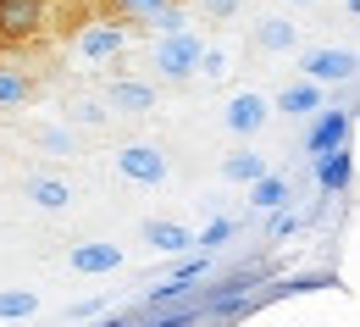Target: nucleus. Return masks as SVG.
<instances>
[{
    "mask_svg": "<svg viewBox=\"0 0 360 327\" xmlns=\"http://www.w3.org/2000/svg\"><path fill=\"white\" fill-rule=\"evenodd\" d=\"M200 50H205V39H200L194 28L161 34V39H155V50H150V67H155L167 84H183V78H194V67H200Z\"/></svg>",
    "mask_w": 360,
    "mask_h": 327,
    "instance_id": "nucleus-1",
    "label": "nucleus"
},
{
    "mask_svg": "<svg viewBox=\"0 0 360 327\" xmlns=\"http://www.w3.org/2000/svg\"><path fill=\"white\" fill-rule=\"evenodd\" d=\"M50 23V0H0V45H28Z\"/></svg>",
    "mask_w": 360,
    "mask_h": 327,
    "instance_id": "nucleus-2",
    "label": "nucleus"
},
{
    "mask_svg": "<svg viewBox=\"0 0 360 327\" xmlns=\"http://www.w3.org/2000/svg\"><path fill=\"white\" fill-rule=\"evenodd\" d=\"M222 122H227V134H233V139H255V134L271 122V100H266V94H255V89L233 94V100H227V111H222Z\"/></svg>",
    "mask_w": 360,
    "mask_h": 327,
    "instance_id": "nucleus-3",
    "label": "nucleus"
},
{
    "mask_svg": "<svg viewBox=\"0 0 360 327\" xmlns=\"http://www.w3.org/2000/svg\"><path fill=\"white\" fill-rule=\"evenodd\" d=\"M355 134V111L338 105V111H311V134H305V155H321V150H338Z\"/></svg>",
    "mask_w": 360,
    "mask_h": 327,
    "instance_id": "nucleus-4",
    "label": "nucleus"
},
{
    "mask_svg": "<svg viewBox=\"0 0 360 327\" xmlns=\"http://www.w3.org/2000/svg\"><path fill=\"white\" fill-rule=\"evenodd\" d=\"M349 184H355V150H349V144L321 150V155H316V188H321V200L349 194Z\"/></svg>",
    "mask_w": 360,
    "mask_h": 327,
    "instance_id": "nucleus-5",
    "label": "nucleus"
},
{
    "mask_svg": "<svg viewBox=\"0 0 360 327\" xmlns=\"http://www.w3.org/2000/svg\"><path fill=\"white\" fill-rule=\"evenodd\" d=\"M117 172L128 178V184H167V155L155 150V144H128V150H117Z\"/></svg>",
    "mask_w": 360,
    "mask_h": 327,
    "instance_id": "nucleus-6",
    "label": "nucleus"
},
{
    "mask_svg": "<svg viewBox=\"0 0 360 327\" xmlns=\"http://www.w3.org/2000/svg\"><path fill=\"white\" fill-rule=\"evenodd\" d=\"M355 50H333V45H321V50H311V56H305V78H311V84H321V89H327V84H355Z\"/></svg>",
    "mask_w": 360,
    "mask_h": 327,
    "instance_id": "nucleus-7",
    "label": "nucleus"
},
{
    "mask_svg": "<svg viewBox=\"0 0 360 327\" xmlns=\"http://www.w3.org/2000/svg\"><path fill=\"white\" fill-rule=\"evenodd\" d=\"M67 267H72V272H84V278H105V272H117V267H122V250H117V244H105V238H89V244L67 250Z\"/></svg>",
    "mask_w": 360,
    "mask_h": 327,
    "instance_id": "nucleus-8",
    "label": "nucleus"
},
{
    "mask_svg": "<svg viewBox=\"0 0 360 327\" xmlns=\"http://www.w3.org/2000/svg\"><path fill=\"white\" fill-rule=\"evenodd\" d=\"M122 45H128V28L122 23H94V28L78 34V56L84 61H111V56H122Z\"/></svg>",
    "mask_w": 360,
    "mask_h": 327,
    "instance_id": "nucleus-9",
    "label": "nucleus"
},
{
    "mask_svg": "<svg viewBox=\"0 0 360 327\" xmlns=\"http://www.w3.org/2000/svg\"><path fill=\"white\" fill-rule=\"evenodd\" d=\"M105 105H111V111H128V117H144V111H155V89H150V84H134V78H111Z\"/></svg>",
    "mask_w": 360,
    "mask_h": 327,
    "instance_id": "nucleus-10",
    "label": "nucleus"
},
{
    "mask_svg": "<svg viewBox=\"0 0 360 327\" xmlns=\"http://www.w3.org/2000/svg\"><path fill=\"white\" fill-rule=\"evenodd\" d=\"M277 111H283V117H311V111H321V84H311V78L283 84V94H277Z\"/></svg>",
    "mask_w": 360,
    "mask_h": 327,
    "instance_id": "nucleus-11",
    "label": "nucleus"
},
{
    "mask_svg": "<svg viewBox=\"0 0 360 327\" xmlns=\"http://www.w3.org/2000/svg\"><path fill=\"white\" fill-rule=\"evenodd\" d=\"M255 45L266 50V56H288V50L300 45V28L288 17H266V23H255Z\"/></svg>",
    "mask_w": 360,
    "mask_h": 327,
    "instance_id": "nucleus-12",
    "label": "nucleus"
},
{
    "mask_svg": "<svg viewBox=\"0 0 360 327\" xmlns=\"http://www.w3.org/2000/svg\"><path fill=\"white\" fill-rule=\"evenodd\" d=\"M144 238H150L155 255H183V250H194V233L178 228V222H144Z\"/></svg>",
    "mask_w": 360,
    "mask_h": 327,
    "instance_id": "nucleus-13",
    "label": "nucleus"
},
{
    "mask_svg": "<svg viewBox=\"0 0 360 327\" xmlns=\"http://www.w3.org/2000/svg\"><path fill=\"white\" fill-rule=\"evenodd\" d=\"M261 172H271V167H266V155H261V150H250V144H244V150H233V155L222 161V178H227V184H255Z\"/></svg>",
    "mask_w": 360,
    "mask_h": 327,
    "instance_id": "nucleus-14",
    "label": "nucleus"
},
{
    "mask_svg": "<svg viewBox=\"0 0 360 327\" xmlns=\"http://www.w3.org/2000/svg\"><path fill=\"white\" fill-rule=\"evenodd\" d=\"M28 100H34V78H28L22 67H0V111L28 105Z\"/></svg>",
    "mask_w": 360,
    "mask_h": 327,
    "instance_id": "nucleus-15",
    "label": "nucleus"
},
{
    "mask_svg": "<svg viewBox=\"0 0 360 327\" xmlns=\"http://www.w3.org/2000/svg\"><path fill=\"white\" fill-rule=\"evenodd\" d=\"M250 188V205L255 211H277V205H288V184L277 178V172H261L255 184H244Z\"/></svg>",
    "mask_w": 360,
    "mask_h": 327,
    "instance_id": "nucleus-16",
    "label": "nucleus"
},
{
    "mask_svg": "<svg viewBox=\"0 0 360 327\" xmlns=\"http://www.w3.org/2000/svg\"><path fill=\"white\" fill-rule=\"evenodd\" d=\"M28 200H34L39 211H67V205H72V188L61 184V178H34V184H28Z\"/></svg>",
    "mask_w": 360,
    "mask_h": 327,
    "instance_id": "nucleus-17",
    "label": "nucleus"
},
{
    "mask_svg": "<svg viewBox=\"0 0 360 327\" xmlns=\"http://www.w3.org/2000/svg\"><path fill=\"white\" fill-rule=\"evenodd\" d=\"M39 311V294L34 288H0V322H22Z\"/></svg>",
    "mask_w": 360,
    "mask_h": 327,
    "instance_id": "nucleus-18",
    "label": "nucleus"
},
{
    "mask_svg": "<svg viewBox=\"0 0 360 327\" xmlns=\"http://www.w3.org/2000/svg\"><path fill=\"white\" fill-rule=\"evenodd\" d=\"M188 294H194V283H155V294H150V311H172V305H188Z\"/></svg>",
    "mask_w": 360,
    "mask_h": 327,
    "instance_id": "nucleus-19",
    "label": "nucleus"
},
{
    "mask_svg": "<svg viewBox=\"0 0 360 327\" xmlns=\"http://www.w3.org/2000/svg\"><path fill=\"white\" fill-rule=\"evenodd\" d=\"M167 6H178V0H117V11H122V17H139V23H155Z\"/></svg>",
    "mask_w": 360,
    "mask_h": 327,
    "instance_id": "nucleus-20",
    "label": "nucleus"
},
{
    "mask_svg": "<svg viewBox=\"0 0 360 327\" xmlns=\"http://www.w3.org/2000/svg\"><path fill=\"white\" fill-rule=\"evenodd\" d=\"M200 322H205L200 305H178V311H167V316H150V327H200Z\"/></svg>",
    "mask_w": 360,
    "mask_h": 327,
    "instance_id": "nucleus-21",
    "label": "nucleus"
},
{
    "mask_svg": "<svg viewBox=\"0 0 360 327\" xmlns=\"http://www.w3.org/2000/svg\"><path fill=\"white\" fill-rule=\"evenodd\" d=\"M200 278H211V255H194V261H178V267H172V283H194V288H200Z\"/></svg>",
    "mask_w": 360,
    "mask_h": 327,
    "instance_id": "nucleus-22",
    "label": "nucleus"
},
{
    "mask_svg": "<svg viewBox=\"0 0 360 327\" xmlns=\"http://www.w3.org/2000/svg\"><path fill=\"white\" fill-rule=\"evenodd\" d=\"M294 233H300V217L294 211H283V205L266 211V238H294Z\"/></svg>",
    "mask_w": 360,
    "mask_h": 327,
    "instance_id": "nucleus-23",
    "label": "nucleus"
},
{
    "mask_svg": "<svg viewBox=\"0 0 360 327\" xmlns=\"http://www.w3.org/2000/svg\"><path fill=\"white\" fill-rule=\"evenodd\" d=\"M194 72H200V78H227V50H211V45H205Z\"/></svg>",
    "mask_w": 360,
    "mask_h": 327,
    "instance_id": "nucleus-24",
    "label": "nucleus"
},
{
    "mask_svg": "<svg viewBox=\"0 0 360 327\" xmlns=\"http://www.w3.org/2000/svg\"><path fill=\"white\" fill-rule=\"evenodd\" d=\"M238 233V222H227V217H217L205 233H200V250H217V244H227V238Z\"/></svg>",
    "mask_w": 360,
    "mask_h": 327,
    "instance_id": "nucleus-25",
    "label": "nucleus"
},
{
    "mask_svg": "<svg viewBox=\"0 0 360 327\" xmlns=\"http://www.w3.org/2000/svg\"><path fill=\"white\" fill-rule=\"evenodd\" d=\"M34 139L45 144V150H56V155H72V134H67V128H39Z\"/></svg>",
    "mask_w": 360,
    "mask_h": 327,
    "instance_id": "nucleus-26",
    "label": "nucleus"
},
{
    "mask_svg": "<svg viewBox=\"0 0 360 327\" xmlns=\"http://www.w3.org/2000/svg\"><path fill=\"white\" fill-rule=\"evenodd\" d=\"M72 117H78V122H89V128H100V122L111 117V105H100V100H84V105H72Z\"/></svg>",
    "mask_w": 360,
    "mask_h": 327,
    "instance_id": "nucleus-27",
    "label": "nucleus"
},
{
    "mask_svg": "<svg viewBox=\"0 0 360 327\" xmlns=\"http://www.w3.org/2000/svg\"><path fill=\"white\" fill-rule=\"evenodd\" d=\"M200 11H205V17H217V23H227V17L238 11V0H200Z\"/></svg>",
    "mask_w": 360,
    "mask_h": 327,
    "instance_id": "nucleus-28",
    "label": "nucleus"
},
{
    "mask_svg": "<svg viewBox=\"0 0 360 327\" xmlns=\"http://www.w3.org/2000/svg\"><path fill=\"white\" fill-rule=\"evenodd\" d=\"M72 316H78V322H89V316H100V300H84V305H72Z\"/></svg>",
    "mask_w": 360,
    "mask_h": 327,
    "instance_id": "nucleus-29",
    "label": "nucleus"
},
{
    "mask_svg": "<svg viewBox=\"0 0 360 327\" xmlns=\"http://www.w3.org/2000/svg\"><path fill=\"white\" fill-rule=\"evenodd\" d=\"M94 327H134V322H128V316H117V311H111V316H100V322H94Z\"/></svg>",
    "mask_w": 360,
    "mask_h": 327,
    "instance_id": "nucleus-30",
    "label": "nucleus"
},
{
    "mask_svg": "<svg viewBox=\"0 0 360 327\" xmlns=\"http://www.w3.org/2000/svg\"><path fill=\"white\" fill-rule=\"evenodd\" d=\"M288 6H316V0H288Z\"/></svg>",
    "mask_w": 360,
    "mask_h": 327,
    "instance_id": "nucleus-31",
    "label": "nucleus"
}]
</instances>
